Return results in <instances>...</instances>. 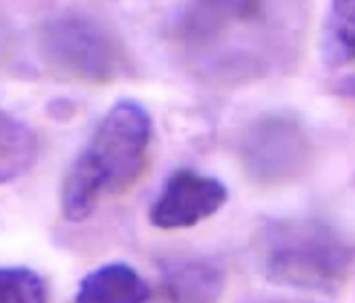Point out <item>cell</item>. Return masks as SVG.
<instances>
[{
	"label": "cell",
	"mask_w": 355,
	"mask_h": 303,
	"mask_svg": "<svg viewBox=\"0 0 355 303\" xmlns=\"http://www.w3.org/2000/svg\"><path fill=\"white\" fill-rule=\"evenodd\" d=\"M304 30L301 0H184L172 35L197 76L243 85L291 67Z\"/></svg>",
	"instance_id": "1"
},
{
	"label": "cell",
	"mask_w": 355,
	"mask_h": 303,
	"mask_svg": "<svg viewBox=\"0 0 355 303\" xmlns=\"http://www.w3.org/2000/svg\"><path fill=\"white\" fill-rule=\"evenodd\" d=\"M153 121L138 101L121 99L99 120L67 171L60 205L69 222L86 220L110 197L138 181L147 163Z\"/></svg>",
	"instance_id": "2"
},
{
	"label": "cell",
	"mask_w": 355,
	"mask_h": 303,
	"mask_svg": "<svg viewBox=\"0 0 355 303\" xmlns=\"http://www.w3.org/2000/svg\"><path fill=\"white\" fill-rule=\"evenodd\" d=\"M261 252L270 282L311 293L338 290L354 259L351 245L339 232L309 218L266 223Z\"/></svg>",
	"instance_id": "3"
},
{
	"label": "cell",
	"mask_w": 355,
	"mask_h": 303,
	"mask_svg": "<svg viewBox=\"0 0 355 303\" xmlns=\"http://www.w3.org/2000/svg\"><path fill=\"white\" fill-rule=\"evenodd\" d=\"M36 40L43 62L74 80L107 85L130 69L128 51L116 33L82 12L67 10L44 19Z\"/></svg>",
	"instance_id": "4"
},
{
	"label": "cell",
	"mask_w": 355,
	"mask_h": 303,
	"mask_svg": "<svg viewBox=\"0 0 355 303\" xmlns=\"http://www.w3.org/2000/svg\"><path fill=\"white\" fill-rule=\"evenodd\" d=\"M243 164L261 184L287 182L301 173L309 159V142L297 123L287 117L259 120L241 144Z\"/></svg>",
	"instance_id": "5"
},
{
	"label": "cell",
	"mask_w": 355,
	"mask_h": 303,
	"mask_svg": "<svg viewBox=\"0 0 355 303\" xmlns=\"http://www.w3.org/2000/svg\"><path fill=\"white\" fill-rule=\"evenodd\" d=\"M228 200V189L219 179L191 169L173 172L163 184L150 209L151 225L185 230L212 218Z\"/></svg>",
	"instance_id": "6"
},
{
	"label": "cell",
	"mask_w": 355,
	"mask_h": 303,
	"mask_svg": "<svg viewBox=\"0 0 355 303\" xmlns=\"http://www.w3.org/2000/svg\"><path fill=\"white\" fill-rule=\"evenodd\" d=\"M323 57L333 87L355 98V0H330Z\"/></svg>",
	"instance_id": "7"
},
{
	"label": "cell",
	"mask_w": 355,
	"mask_h": 303,
	"mask_svg": "<svg viewBox=\"0 0 355 303\" xmlns=\"http://www.w3.org/2000/svg\"><path fill=\"white\" fill-rule=\"evenodd\" d=\"M162 283L175 302L207 303L224 293L225 272L207 257H171L160 265Z\"/></svg>",
	"instance_id": "8"
},
{
	"label": "cell",
	"mask_w": 355,
	"mask_h": 303,
	"mask_svg": "<svg viewBox=\"0 0 355 303\" xmlns=\"http://www.w3.org/2000/svg\"><path fill=\"white\" fill-rule=\"evenodd\" d=\"M151 290L137 269L123 262H111L86 274L76 291L80 303H142Z\"/></svg>",
	"instance_id": "9"
},
{
	"label": "cell",
	"mask_w": 355,
	"mask_h": 303,
	"mask_svg": "<svg viewBox=\"0 0 355 303\" xmlns=\"http://www.w3.org/2000/svg\"><path fill=\"white\" fill-rule=\"evenodd\" d=\"M39 139L27 123L0 110V185L24 176L37 162Z\"/></svg>",
	"instance_id": "10"
},
{
	"label": "cell",
	"mask_w": 355,
	"mask_h": 303,
	"mask_svg": "<svg viewBox=\"0 0 355 303\" xmlns=\"http://www.w3.org/2000/svg\"><path fill=\"white\" fill-rule=\"evenodd\" d=\"M48 300L44 279L27 266H0V303H43Z\"/></svg>",
	"instance_id": "11"
}]
</instances>
